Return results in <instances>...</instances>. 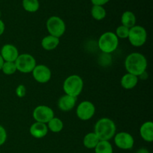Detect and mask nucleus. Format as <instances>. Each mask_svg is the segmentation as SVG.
Returning a JSON list of instances; mask_svg holds the SVG:
<instances>
[{"mask_svg": "<svg viewBox=\"0 0 153 153\" xmlns=\"http://www.w3.org/2000/svg\"><path fill=\"white\" fill-rule=\"evenodd\" d=\"M31 73L34 80L40 84L47 83L52 78V71L44 64L36 65Z\"/></svg>", "mask_w": 153, "mask_h": 153, "instance_id": "obj_11", "label": "nucleus"}, {"mask_svg": "<svg viewBox=\"0 0 153 153\" xmlns=\"http://www.w3.org/2000/svg\"><path fill=\"white\" fill-rule=\"evenodd\" d=\"M128 39L131 45L134 47L143 46L147 40V32L143 26L134 25L129 28Z\"/></svg>", "mask_w": 153, "mask_h": 153, "instance_id": "obj_6", "label": "nucleus"}, {"mask_svg": "<svg viewBox=\"0 0 153 153\" xmlns=\"http://www.w3.org/2000/svg\"><path fill=\"white\" fill-rule=\"evenodd\" d=\"M4 29H5V25H4V22L1 19H0V36H1L4 33Z\"/></svg>", "mask_w": 153, "mask_h": 153, "instance_id": "obj_29", "label": "nucleus"}, {"mask_svg": "<svg viewBox=\"0 0 153 153\" xmlns=\"http://www.w3.org/2000/svg\"><path fill=\"white\" fill-rule=\"evenodd\" d=\"M128 33H129V28L121 25L117 28L115 34H116L118 38L126 39L128 38Z\"/></svg>", "mask_w": 153, "mask_h": 153, "instance_id": "obj_25", "label": "nucleus"}, {"mask_svg": "<svg viewBox=\"0 0 153 153\" xmlns=\"http://www.w3.org/2000/svg\"><path fill=\"white\" fill-rule=\"evenodd\" d=\"M100 140L94 132H89L84 137L83 144L87 149H95Z\"/></svg>", "mask_w": 153, "mask_h": 153, "instance_id": "obj_19", "label": "nucleus"}, {"mask_svg": "<svg viewBox=\"0 0 153 153\" xmlns=\"http://www.w3.org/2000/svg\"><path fill=\"white\" fill-rule=\"evenodd\" d=\"M4 60H3V58H1V55H0V70H1V67H2V65H3V64H4Z\"/></svg>", "mask_w": 153, "mask_h": 153, "instance_id": "obj_31", "label": "nucleus"}, {"mask_svg": "<svg viewBox=\"0 0 153 153\" xmlns=\"http://www.w3.org/2000/svg\"><path fill=\"white\" fill-rule=\"evenodd\" d=\"M140 135L143 140L146 142L153 141V123L146 121L143 123L140 128Z\"/></svg>", "mask_w": 153, "mask_h": 153, "instance_id": "obj_15", "label": "nucleus"}, {"mask_svg": "<svg viewBox=\"0 0 153 153\" xmlns=\"http://www.w3.org/2000/svg\"><path fill=\"white\" fill-rule=\"evenodd\" d=\"M1 10H0V17H1Z\"/></svg>", "mask_w": 153, "mask_h": 153, "instance_id": "obj_32", "label": "nucleus"}, {"mask_svg": "<svg viewBox=\"0 0 153 153\" xmlns=\"http://www.w3.org/2000/svg\"><path fill=\"white\" fill-rule=\"evenodd\" d=\"M33 118L35 122L47 124L49 121L55 117L53 110L50 107L44 105H38L34 109L32 113Z\"/></svg>", "mask_w": 153, "mask_h": 153, "instance_id": "obj_8", "label": "nucleus"}, {"mask_svg": "<svg viewBox=\"0 0 153 153\" xmlns=\"http://www.w3.org/2000/svg\"><path fill=\"white\" fill-rule=\"evenodd\" d=\"M49 131L53 133H59L64 128V123L60 118L53 117L46 124Z\"/></svg>", "mask_w": 153, "mask_h": 153, "instance_id": "obj_20", "label": "nucleus"}, {"mask_svg": "<svg viewBox=\"0 0 153 153\" xmlns=\"http://www.w3.org/2000/svg\"><path fill=\"white\" fill-rule=\"evenodd\" d=\"M91 13L92 17L96 20H102L106 16V10L103 6L93 5Z\"/></svg>", "mask_w": 153, "mask_h": 153, "instance_id": "obj_22", "label": "nucleus"}, {"mask_svg": "<svg viewBox=\"0 0 153 153\" xmlns=\"http://www.w3.org/2000/svg\"><path fill=\"white\" fill-rule=\"evenodd\" d=\"M96 108L94 103L87 100L82 102L76 108V115L82 121L91 120L94 116Z\"/></svg>", "mask_w": 153, "mask_h": 153, "instance_id": "obj_9", "label": "nucleus"}, {"mask_svg": "<svg viewBox=\"0 0 153 153\" xmlns=\"http://www.w3.org/2000/svg\"><path fill=\"white\" fill-rule=\"evenodd\" d=\"M7 131H6L5 128L0 125V146H2L7 140Z\"/></svg>", "mask_w": 153, "mask_h": 153, "instance_id": "obj_27", "label": "nucleus"}, {"mask_svg": "<svg viewBox=\"0 0 153 153\" xmlns=\"http://www.w3.org/2000/svg\"><path fill=\"white\" fill-rule=\"evenodd\" d=\"M93 5H99L103 6L104 4H107L110 0H91Z\"/></svg>", "mask_w": 153, "mask_h": 153, "instance_id": "obj_28", "label": "nucleus"}, {"mask_svg": "<svg viewBox=\"0 0 153 153\" xmlns=\"http://www.w3.org/2000/svg\"><path fill=\"white\" fill-rule=\"evenodd\" d=\"M46 25L49 35L60 38L65 33L66 24L64 21L59 16H50L46 21Z\"/></svg>", "mask_w": 153, "mask_h": 153, "instance_id": "obj_5", "label": "nucleus"}, {"mask_svg": "<svg viewBox=\"0 0 153 153\" xmlns=\"http://www.w3.org/2000/svg\"><path fill=\"white\" fill-rule=\"evenodd\" d=\"M121 23H122V25L128 28H132L135 25L136 23L135 14L129 10L125 11L121 16Z\"/></svg>", "mask_w": 153, "mask_h": 153, "instance_id": "obj_18", "label": "nucleus"}, {"mask_svg": "<svg viewBox=\"0 0 153 153\" xmlns=\"http://www.w3.org/2000/svg\"><path fill=\"white\" fill-rule=\"evenodd\" d=\"M119 46V38L115 33L107 31L102 34L98 40V46L100 50L105 54L114 52Z\"/></svg>", "mask_w": 153, "mask_h": 153, "instance_id": "obj_4", "label": "nucleus"}, {"mask_svg": "<svg viewBox=\"0 0 153 153\" xmlns=\"http://www.w3.org/2000/svg\"><path fill=\"white\" fill-rule=\"evenodd\" d=\"M136 153H149V152L147 149H146V148H140V149H139L137 151Z\"/></svg>", "mask_w": 153, "mask_h": 153, "instance_id": "obj_30", "label": "nucleus"}, {"mask_svg": "<svg viewBox=\"0 0 153 153\" xmlns=\"http://www.w3.org/2000/svg\"><path fill=\"white\" fill-rule=\"evenodd\" d=\"M138 83V77L134 75L128 73L123 76L120 80V85L122 88L126 90H131L137 86Z\"/></svg>", "mask_w": 153, "mask_h": 153, "instance_id": "obj_16", "label": "nucleus"}, {"mask_svg": "<svg viewBox=\"0 0 153 153\" xmlns=\"http://www.w3.org/2000/svg\"><path fill=\"white\" fill-rule=\"evenodd\" d=\"M16 94L19 98H22L25 97L26 94V88L25 87V85H18L17 88H16Z\"/></svg>", "mask_w": 153, "mask_h": 153, "instance_id": "obj_26", "label": "nucleus"}, {"mask_svg": "<svg viewBox=\"0 0 153 153\" xmlns=\"http://www.w3.org/2000/svg\"><path fill=\"white\" fill-rule=\"evenodd\" d=\"M1 70L4 74L7 75V76L14 74L17 71L15 62H7V61H4Z\"/></svg>", "mask_w": 153, "mask_h": 153, "instance_id": "obj_24", "label": "nucleus"}, {"mask_svg": "<svg viewBox=\"0 0 153 153\" xmlns=\"http://www.w3.org/2000/svg\"><path fill=\"white\" fill-rule=\"evenodd\" d=\"M22 4L24 10L29 13H34L40 8L38 0H22Z\"/></svg>", "mask_w": 153, "mask_h": 153, "instance_id": "obj_21", "label": "nucleus"}, {"mask_svg": "<svg viewBox=\"0 0 153 153\" xmlns=\"http://www.w3.org/2000/svg\"><path fill=\"white\" fill-rule=\"evenodd\" d=\"M116 131L117 126L115 123L110 118L103 117L96 123L94 132L97 136L100 141H109L114 137Z\"/></svg>", "mask_w": 153, "mask_h": 153, "instance_id": "obj_2", "label": "nucleus"}, {"mask_svg": "<svg viewBox=\"0 0 153 153\" xmlns=\"http://www.w3.org/2000/svg\"><path fill=\"white\" fill-rule=\"evenodd\" d=\"M147 65V59L140 52H132L126 58L125 68L127 73L137 77L146 72Z\"/></svg>", "mask_w": 153, "mask_h": 153, "instance_id": "obj_1", "label": "nucleus"}, {"mask_svg": "<svg viewBox=\"0 0 153 153\" xmlns=\"http://www.w3.org/2000/svg\"><path fill=\"white\" fill-rule=\"evenodd\" d=\"M16 70L22 73H30L33 71L37 65L35 58L34 56L28 53L19 55L15 61Z\"/></svg>", "mask_w": 153, "mask_h": 153, "instance_id": "obj_7", "label": "nucleus"}, {"mask_svg": "<svg viewBox=\"0 0 153 153\" xmlns=\"http://www.w3.org/2000/svg\"><path fill=\"white\" fill-rule=\"evenodd\" d=\"M0 55H1L4 61L15 62L19 54L17 48L14 45L7 43V44H4L1 47Z\"/></svg>", "mask_w": 153, "mask_h": 153, "instance_id": "obj_12", "label": "nucleus"}, {"mask_svg": "<svg viewBox=\"0 0 153 153\" xmlns=\"http://www.w3.org/2000/svg\"><path fill=\"white\" fill-rule=\"evenodd\" d=\"M76 97H71L69 95H64L58 100V106L59 109L62 111H69L74 108L76 105Z\"/></svg>", "mask_w": 153, "mask_h": 153, "instance_id": "obj_14", "label": "nucleus"}, {"mask_svg": "<svg viewBox=\"0 0 153 153\" xmlns=\"http://www.w3.org/2000/svg\"><path fill=\"white\" fill-rule=\"evenodd\" d=\"M60 43L59 38L52 35H47L41 40V46L46 51H52L56 49Z\"/></svg>", "mask_w": 153, "mask_h": 153, "instance_id": "obj_17", "label": "nucleus"}, {"mask_svg": "<svg viewBox=\"0 0 153 153\" xmlns=\"http://www.w3.org/2000/svg\"><path fill=\"white\" fill-rule=\"evenodd\" d=\"M114 143L119 149L123 150L131 149L134 146V140L131 134L126 131H120L115 134L114 137Z\"/></svg>", "mask_w": 153, "mask_h": 153, "instance_id": "obj_10", "label": "nucleus"}, {"mask_svg": "<svg viewBox=\"0 0 153 153\" xmlns=\"http://www.w3.org/2000/svg\"><path fill=\"white\" fill-rule=\"evenodd\" d=\"M95 153H113V146L109 141L101 140L95 147Z\"/></svg>", "mask_w": 153, "mask_h": 153, "instance_id": "obj_23", "label": "nucleus"}, {"mask_svg": "<svg viewBox=\"0 0 153 153\" xmlns=\"http://www.w3.org/2000/svg\"><path fill=\"white\" fill-rule=\"evenodd\" d=\"M84 87V82L82 77L78 75H71L64 80L63 90L66 95L76 97L80 95Z\"/></svg>", "mask_w": 153, "mask_h": 153, "instance_id": "obj_3", "label": "nucleus"}, {"mask_svg": "<svg viewBox=\"0 0 153 153\" xmlns=\"http://www.w3.org/2000/svg\"><path fill=\"white\" fill-rule=\"evenodd\" d=\"M48 131H49V129L46 124L38 122H35L31 124L29 128V132L31 135L37 139L46 137V134H48Z\"/></svg>", "mask_w": 153, "mask_h": 153, "instance_id": "obj_13", "label": "nucleus"}]
</instances>
